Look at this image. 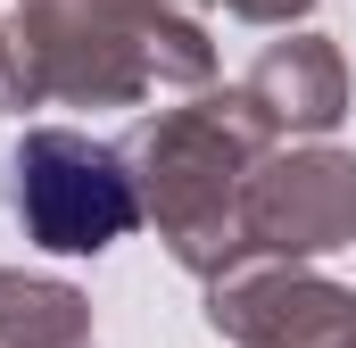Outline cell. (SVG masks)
Wrapping results in <instances>:
<instances>
[{
	"mask_svg": "<svg viewBox=\"0 0 356 348\" xmlns=\"http://www.w3.org/2000/svg\"><path fill=\"white\" fill-rule=\"evenodd\" d=\"M124 174L141 191V224H158V241L175 249L182 274L216 282L224 265L249 258V174L266 166L273 125L241 91H199L191 108L141 116L124 141Z\"/></svg>",
	"mask_w": 356,
	"mask_h": 348,
	"instance_id": "cell-1",
	"label": "cell"
},
{
	"mask_svg": "<svg viewBox=\"0 0 356 348\" xmlns=\"http://www.w3.org/2000/svg\"><path fill=\"white\" fill-rule=\"evenodd\" d=\"M42 100L133 108L149 91H207L216 42L182 0H17Z\"/></svg>",
	"mask_w": 356,
	"mask_h": 348,
	"instance_id": "cell-2",
	"label": "cell"
},
{
	"mask_svg": "<svg viewBox=\"0 0 356 348\" xmlns=\"http://www.w3.org/2000/svg\"><path fill=\"white\" fill-rule=\"evenodd\" d=\"M8 216L58 258H99L141 224V191L124 174V150L67 125H33L8 150Z\"/></svg>",
	"mask_w": 356,
	"mask_h": 348,
	"instance_id": "cell-3",
	"label": "cell"
},
{
	"mask_svg": "<svg viewBox=\"0 0 356 348\" xmlns=\"http://www.w3.org/2000/svg\"><path fill=\"white\" fill-rule=\"evenodd\" d=\"M249 258H332L356 241V158L332 141L307 150H266V166L249 174Z\"/></svg>",
	"mask_w": 356,
	"mask_h": 348,
	"instance_id": "cell-4",
	"label": "cell"
},
{
	"mask_svg": "<svg viewBox=\"0 0 356 348\" xmlns=\"http://www.w3.org/2000/svg\"><path fill=\"white\" fill-rule=\"evenodd\" d=\"M207 324L232 348H356V290L290 258H241L207 282Z\"/></svg>",
	"mask_w": 356,
	"mask_h": 348,
	"instance_id": "cell-5",
	"label": "cell"
},
{
	"mask_svg": "<svg viewBox=\"0 0 356 348\" xmlns=\"http://www.w3.org/2000/svg\"><path fill=\"white\" fill-rule=\"evenodd\" d=\"M241 100L273 125V141H282V133L323 141V133L348 116V58H340V42H332V33H290V42H266V58L241 75Z\"/></svg>",
	"mask_w": 356,
	"mask_h": 348,
	"instance_id": "cell-6",
	"label": "cell"
},
{
	"mask_svg": "<svg viewBox=\"0 0 356 348\" xmlns=\"http://www.w3.org/2000/svg\"><path fill=\"white\" fill-rule=\"evenodd\" d=\"M83 332H91V299L75 282L0 265V348H50V340H83Z\"/></svg>",
	"mask_w": 356,
	"mask_h": 348,
	"instance_id": "cell-7",
	"label": "cell"
},
{
	"mask_svg": "<svg viewBox=\"0 0 356 348\" xmlns=\"http://www.w3.org/2000/svg\"><path fill=\"white\" fill-rule=\"evenodd\" d=\"M25 108H42V75H33V58H25L17 17H0V116H25Z\"/></svg>",
	"mask_w": 356,
	"mask_h": 348,
	"instance_id": "cell-8",
	"label": "cell"
},
{
	"mask_svg": "<svg viewBox=\"0 0 356 348\" xmlns=\"http://www.w3.org/2000/svg\"><path fill=\"white\" fill-rule=\"evenodd\" d=\"M224 8H232L241 25H298L315 0H224Z\"/></svg>",
	"mask_w": 356,
	"mask_h": 348,
	"instance_id": "cell-9",
	"label": "cell"
},
{
	"mask_svg": "<svg viewBox=\"0 0 356 348\" xmlns=\"http://www.w3.org/2000/svg\"><path fill=\"white\" fill-rule=\"evenodd\" d=\"M50 348H91V332H83V340H50Z\"/></svg>",
	"mask_w": 356,
	"mask_h": 348,
	"instance_id": "cell-10",
	"label": "cell"
}]
</instances>
